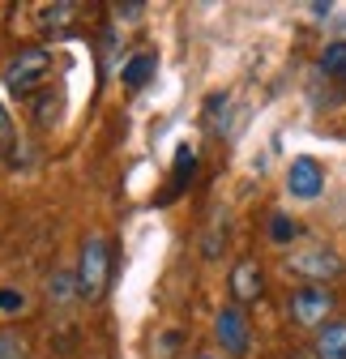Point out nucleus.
Returning <instances> with one entry per match:
<instances>
[{
    "label": "nucleus",
    "mask_w": 346,
    "mask_h": 359,
    "mask_svg": "<svg viewBox=\"0 0 346 359\" xmlns=\"http://www.w3.org/2000/svg\"><path fill=\"white\" fill-rule=\"evenodd\" d=\"M286 312H291V321H295L299 330H325L329 317H333V291H329V287H317V283L295 287Z\"/></svg>",
    "instance_id": "1"
},
{
    "label": "nucleus",
    "mask_w": 346,
    "mask_h": 359,
    "mask_svg": "<svg viewBox=\"0 0 346 359\" xmlns=\"http://www.w3.org/2000/svg\"><path fill=\"white\" fill-rule=\"evenodd\" d=\"M107 265H111V252H107V240L103 236H90L81 244V261H77V299H99L103 287H107Z\"/></svg>",
    "instance_id": "2"
},
{
    "label": "nucleus",
    "mask_w": 346,
    "mask_h": 359,
    "mask_svg": "<svg viewBox=\"0 0 346 359\" xmlns=\"http://www.w3.org/2000/svg\"><path fill=\"white\" fill-rule=\"evenodd\" d=\"M48 69H52V56H48V52H43V48H26V52H18V56L9 60V69H5V90H9V95H34L39 81L48 77Z\"/></svg>",
    "instance_id": "3"
},
{
    "label": "nucleus",
    "mask_w": 346,
    "mask_h": 359,
    "mask_svg": "<svg viewBox=\"0 0 346 359\" xmlns=\"http://www.w3.org/2000/svg\"><path fill=\"white\" fill-rule=\"evenodd\" d=\"M214 342L223 346V355H244L248 351V317H244L240 304L219 308V317H214Z\"/></svg>",
    "instance_id": "4"
},
{
    "label": "nucleus",
    "mask_w": 346,
    "mask_h": 359,
    "mask_svg": "<svg viewBox=\"0 0 346 359\" xmlns=\"http://www.w3.org/2000/svg\"><path fill=\"white\" fill-rule=\"evenodd\" d=\"M291 269H295L299 278H308V283L325 287L329 278H338V274H342V257H338L333 248H308V252L291 257Z\"/></svg>",
    "instance_id": "5"
},
{
    "label": "nucleus",
    "mask_w": 346,
    "mask_h": 359,
    "mask_svg": "<svg viewBox=\"0 0 346 359\" xmlns=\"http://www.w3.org/2000/svg\"><path fill=\"white\" fill-rule=\"evenodd\" d=\"M321 189H325V171H321V163L308 158V154H299V158L286 167V193L299 197V201H312V197H321Z\"/></svg>",
    "instance_id": "6"
},
{
    "label": "nucleus",
    "mask_w": 346,
    "mask_h": 359,
    "mask_svg": "<svg viewBox=\"0 0 346 359\" xmlns=\"http://www.w3.org/2000/svg\"><path fill=\"white\" fill-rule=\"evenodd\" d=\"M261 291H265L261 265H256V261H240V265L231 269V295H235V304H252V299H261Z\"/></svg>",
    "instance_id": "7"
},
{
    "label": "nucleus",
    "mask_w": 346,
    "mask_h": 359,
    "mask_svg": "<svg viewBox=\"0 0 346 359\" xmlns=\"http://www.w3.org/2000/svg\"><path fill=\"white\" fill-rule=\"evenodd\" d=\"M312 355L317 359H346V321H329L325 330H317Z\"/></svg>",
    "instance_id": "8"
},
{
    "label": "nucleus",
    "mask_w": 346,
    "mask_h": 359,
    "mask_svg": "<svg viewBox=\"0 0 346 359\" xmlns=\"http://www.w3.org/2000/svg\"><path fill=\"white\" fill-rule=\"evenodd\" d=\"M154 69H158V56H154V52H137L133 60L120 69V81H124L128 90H141V86L154 77Z\"/></svg>",
    "instance_id": "9"
},
{
    "label": "nucleus",
    "mask_w": 346,
    "mask_h": 359,
    "mask_svg": "<svg viewBox=\"0 0 346 359\" xmlns=\"http://www.w3.org/2000/svg\"><path fill=\"white\" fill-rule=\"evenodd\" d=\"M193 175H197V150L180 146L176 150V171H171V197H176L184 184H193Z\"/></svg>",
    "instance_id": "10"
},
{
    "label": "nucleus",
    "mask_w": 346,
    "mask_h": 359,
    "mask_svg": "<svg viewBox=\"0 0 346 359\" xmlns=\"http://www.w3.org/2000/svg\"><path fill=\"white\" fill-rule=\"evenodd\" d=\"M321 73L325 77H346V43H325V52H321Z\"/></svg>",
    "instance_id": "11"
},
{
    "label": "nucleus",
    "mask_w": 346,
    "mask_h": 359,
    "mask_svg": "<svg viewBox=\"0 0 346 359\" xmlns=\"http://www.w3.org/2000/svg\"><path fill=\"white\" fill-rule=\"evenodd\" d=\"M73 295H77V274H56V278L48 283V299H52L56 308H69Z\"/></svg>",
    "instance_id": "12"
},
{
    "label": "nucleus",
    "mask_w": 346,
    "mask_h": 359,
    "mask_svg": "<svg viewBox=\"0 0 346 359\" xmlns=\"http://www.w3.org/2000/svg\"><path fill=\"white\" fill-rule=\"evenodd\" d=\"M270 240H274V244H291V240H299V222L286 218V214H274V218H270Z\"/></svg>",
    "instance_id": "13"
},
{
    "label": "nucleus",
    "mask_w": 346,
    "mask_h": 359,
    "mask_svg": "<svg viewBox=\"0 0 346 359\" xmlns=\"http://www.w3.org/2000/svg\"><path fill=\"white\" fill-rule=\"evenodd\" d=\"M56 116H60V95L52 99V90H48V95L39 99V107H34V124H39V128H52Z\"/></svg>",
    "instance_id": "14"
},
{
    "label": "nucleus",
    "mask_w": 346,
    "mask_h": 359,
    "mask_svg": "<svg viewBox=\"0 0 346 359\" xmlns=\"http://www.w3.org/2000/svg\"><path fill=\"white\" fill-rule=\"evenodd\" d=\"M0 359H26V342L13 330H0Z\"/></svg>",
    "instance_id": "15"
},
{
    "label": "nucleus",
    "mask_w": 346,
    "mask_h": 359,
    "mask_svg": "<svg viewBox=\"0 0 346 359\" xmlns=\"http://www.w3.org/2000/svg\"><path fill=\"white\" fill-rule=\"evenodd\" d=\"M26 308V295L13 291V287H0V312H22Z\"/></svg>",
    "instance_id": "16"
},
{
    "label": "nucleus",
    "mask_w": 346,
    "mask_h": 359,
    "mask_svg": "<svg viewBox=\"0 0 346 359\" xmlns=\"http://www.w3.org/2000/svg\"><path fill=\"white\" fill-rule=\"evenodd\" d=\"M13 150V120L5 111V103H0V154H9Z\"/></svg>",
    "instance_id": "17"
},
{
    "label": "nucleus",
    "mask_w": 346,
    "mask_h": 359,
    "mask_svg": "<svg viewBox=\"0 0 346 359\" xmlns=\"http://www.w3.org/2000/svg\"><path fill=\"white\" fill-rule=\"evenodd\" d=\"M116 13H120V18H141L146 9H141V5H116Z\"/></svg>",
    "instance_id": "18"
},
{
    "label": "nucleus",
    "mask_w": 346,
    "mask_h": 359,
    "mask_svg": "<svg viewBox=\"0 0 346 359\" xmlns=\"http://www.w3.org/2000/svg\"><path fill=\"white\" fill-rule=\"evenodd\" d=\"M193 359H219V355H193Z\"/></svg>",
    "instance_id": "19"
}]
</instances>
